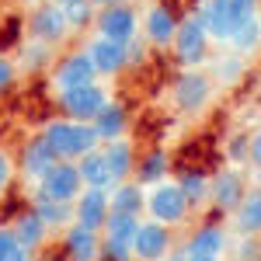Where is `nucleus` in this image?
I'll return each mask as SVG.
<instances>
[{
  "label": "nucleus",
  "instance_id": "nucleus-36",
  "mask_svg": "<svg viewBox=\"0 0 261 261\" xmlns=\"http://www.w3.org/2000/svg\"><path fill=\"white\" fill-rule=\"evenodd\" d=\"M24 244L18 241V233H14V226H0V261H11L18 254Z\"/></svg>",
  "mask_w": 261,
  "mask_h": 261
},
{
  "label": "nucleus",
  "instance_id": "nucleus-10",
  "mask_svg": "<svg viewBox=\"0 0 261 261\" xmlns=\"http://www.w3.org/2000/svg\"><path fill=\"white\" fill-rule=\"evenodd\" d=\"M56 164H60V157H56V150L49 146V140H45L42 133H35V136L24 140V146H21V153H18V171H21L24 181L39 185Z\"/></svg>",
  "mask_w": 261,
  "mask_h": 261
},
{
  "label": "nucleus",
  "instance_id": "nucleus-2",
  "mask_svg": "<svg viewBox=\"0 0 261 261\" xmlns=\"http://www.w3.org/2000/svg\"><path fill=\"white\" fill-rule=\"evenodd\" d=\"M209 32H205V24L199 21V14L192 11V14H181L178 21V35H174V45H171V53H174V60H178L181 70H199L202 63L209 60Z\"/></svg>",
  "mask_w": 261,
  "mask_h": 261
},
{
  "label": "nucleus",
  "instance_id": "nucleus-27",
  "mask_svg": "<svg viewBox=\"0 0 261 261\" xmlns=\"http://www.w3.org/2000/svg\"><path fill=\"white\" fill-rule=\"evenodd\" d=\"M56 45H49V42H39V39H28L24 45L18 49V66L21 73H39V70H53V63H56V53H53Z\"/></svg>",
  "mask_w": 261,
  "mask_h": 261
},
{
  "label": "nucleus",
  "instance_id": "nucleus-1",
  "mask_svg": "<svg viewBox=\"0 0 261 261\" xmlns=\"http://www.w3.org/2000/svg\"><path fill=\"white\" fill-rule=\"evenodd\" d=\"M42 136L49 140V146L56 150L60 161H81L84 153H91V150L101 146L91 122H77V119H66V115L49 119L42 125Z\"/></svg>",
  "mask_w": 261,
  "mask_h": 261
},
{
  "label": "nucleus",
  "instance_id": "nucleus-39",
  "mask_svg": "<svg viewBox=\"0 0 261 261\" xmlns=\"http://www.w3.org/2000/svg\"><path fill=\"white\" fill-rule=\"evenodd\" d=\"M247 164L251 167H261V129L251 133V150H247Z\"/></svg>",
  "mask_w": 261,
  "mask_h": 261
},
{
  "label": "nucleus",
  "instance_id": "nucleus-15",
  "mask_svg": "<svg viewBox=\"0 0 261 261\" xmlns=\"http://www.w3.org/2000/svg\"><path fill=\"white\" fill-rule=\"evenodd\" d=\"M35 188H42L49 199H56V202H77V195L84 192V178H81L77 161H60Z\"/></svg>",
  "mask_w": 261,
  "mask_h": 261
},
{
  "label": "nucleus",
  "instance_id": "nucleus-14",
  "mask_svg": "<svg viewBox=\"0 0 261 261\" xmlns=\"http://www.w3.org/2000/svg\"><path fill=\"white\" fill-rule=\"evenodd\" d=\"M84 49H87V56L94 63L98 77H119L122 70H129V45H122V42H115V39L91 35Z\"/></svg>",
  "mask_w": 261,
  "mask_h": 261
},
{
  "label": "nucleus",
  "instance_id": "nucleus-29",
  "mask_svg": "<svg viewBox=\"0 0 261 261\" xmlns=\"http://www.w3.org/2000/svg\"><path fill=\"white\" fill-rule=\"evenodd\" d=\"M53 4L63 11V18H66V24H70L73 35H77V32H87V28H94V14H98L94 0H53Z\"/></svg>",
  "mask_w": 261,
  "mask_h": 261
},
{
  "label": "nucleus",
  "instance_id": "nucleus-7",
  "mask_svg": "<svg viewBox=\"0 0 261 261\" xmlns=\"http://www.w3.org/2000/svg\"><path fill=\"white\" fill-rule=\"evenodd\" d=\"M213 98V81L202 70H181L171 84V101L181 115H199Z\"/></svg>",
  "mask_w": 261,
  "mask_h": 261
},
{
  "label": "nucleus",
  "instance_id": "nucleus-18",
  "mask_svg": "<svg viewBox=\"0 0 261 261\" xmlns=\"http://www.w3.org/2000/svg\"><path fill=\"white\" fill-rule=\"evenodd\" d=\"M230 220L237 237H261V185H247V195L241 199Z\"/></svg>",
  "mask_w": 261,
  "mask_h": 261
},
{
  "label": "nucleus",
  "instance_id": "nucleus-16",
  "mask_svg": "<svg viewBox=\"0 0 261 261\" xmlns=\"http://www.w3.org/2000/svg\"><path fill=\"white\" fill-rule=\"evenodd\" d=\"M112 216V188H84L73 202V223L105 230V223Z\"/></svg>",
  "mask_w": 261,
  "mask_h": 261
},
{
  "label": "nucleus",
  "instance_id": "nucleus-4",
  "mask_svg": "<svg viewBox=\"0 0 261 261\" xmlns=\"http://www.w3.org/2000/svg\"><path fill=\"white\" fill-rule=\"evenodd\" d=\"M195 14H199V21L205 24L209 39L226 42L237 24H244V21L251 18V14H258V11H254V7H241V4H233V0H202L199 7H195Z\"/></svg>",
  "mask_w": 261,
  "mask_h": 261
},
{
  "label": "nucleus",
  "instance_id": "nucleus-24",
  "mask_svg": "<svg viewBox=\"0 0 261 261\" xmlns=\"http://www.w3.org/2000/svg\"><path fill=\"white\" fill-rule=\"evenodd\" d=\"M11 226H14L18 241L24 244V247H32L35 254H39L42 247H45V241H49V233H53V230H49V226L42 223V216L35 213V209H21L18 216H14V223H11Z\"/></svg>",
  "mask_w": 261,
  "mask_h": 261
},
{
  "label": "nucleus",
  "instance_id": "nucleus-17",
  "mask_svg": "<svg viewBox=\"0 0 261 261\" xmlns=\"http://www.w3.org/2000/svg\"><path fill=\"white\" fill-rule=\"evenodd\" d=\"M60 251L66 261H98L101 258V230L70 223L60 237Z\"/></svg>",
  "mask_w": 261,
  "mask_h": 261
},
{
  "label": "nucleus",
  "instance_id": "nucleus-22",
  "mask_svg": "<svg viewBox=\"0 0 261 261\" xmlns=\"http://www.w3.org/2000/svg\"><path fill=\"white\" fill-rule=\"evenodd\" d=\"M146 185H140L136 178L112 185V213H129V216H143L146 213Z\"/></svg>",
  "mask_w": 261,
  "mask_h": 261
},
{
  "label": "nucleus",
  "instance_id": "nucleus-44",
  "mask_svg": "<svg viewBox=\"0 0 261 261\" xmlns=\"http://www.w3.org/2000/svg\"><path fill=\"white\" fill-rule=\"evenodd\" d=\"M42 261H66V258H63V251H60V254H56V258H42Z\"/></svg>",
  "mask_w": 261,
  "mask_h": 261
},
{
  "label": "nucleus",
  "instance_id": "nucleus-35",
  "mask_svg": "<svg viewBox=\"0 0 261 261\" xmlns=\"http://www.w3.org/2000/svg\"><path fill=\"white\" fill-rule=\"evenodd\" d=\"M247 150H251V133H233L226 140V157H230L233 167L237 164H247Z\"/></svg>",
  "mask_w": 261,
  "mask_h": 261
},
{
  "label": "nucleus",
  "instance_id": "nucleus-37",
  "mask_svg": "<svg viewBox=\"0 0 261 261\" xmlns=\"http://www.w3.org/2000/svg\"><path fill=\"white\" fill-rule=\"evenodd\" d=\"M14 171H18V161H11L7 150H0V192L14 181Z\"/></svg>",
  "mask_w": 261,
  "mask_h": 261
},
{
  "label": "nucleus",
  "instance_id": "nucleus-13",
  "mask_svg": "<svg viewBox=\"0 0 261 261\" xmlns=\"http://www.w3.org/2000/svg\"><path fill=\"white\" fill-rule=\"evenodd\" d=\"M24 28H28V39L49 42V45H60L66 35H73L70 24H66V18H63V11L56 7V4H39V7H32Z\"/></svg>",
  "mask_w": 261,
  "mask_h": 261
},
{
  "label": "nucleus",
  "instance_id": "nucleus-26",
  "mask_svg": "<svg viewBox=\"0 0 261 261\" xmlns=\"http://www.w3.org/2000/svg\"><path fill=\"white\" fill-rule=\"evenodd\" d=\"M77 167H81V178H84V188H112L115 185V174H112V167H108V161H105V150H91V153H84L81 161H77Z\"/></svg>",
  "mask_w": 261,
  "mask_h": 261
},
{
  "label": "nucleus",
  "instance_id": "nucleus-25",
  "mask_svg": "<svg viewBox=\"0 0 261 261\" xmlns=\"http://www.w3.org/2000/svg\"><path fill=\"white\" fill-rule=\"evenodd\" d=\"M171 178V153L164 150V146H153V150H146L136 164V181L146 185V188H153V185H161V181Z\"/></svg>",
  "mask_w": 261,
  "mask_h": 261
},
{
  "label": "nucleus",
  "instance_id": "nucleus-31",
  "mask_svg": "<svg viewBox=\"0 0 261 261\" xmlns=\"http://www.w3.org/2000/svg\"><path fill=\"white\" fill-rule=\"evenodd\" d=\"M143 216H129V213H112L108 223H105V230H101V237H108V241H125L133 244L136 237V230H140Z\"/></svg>",
  "mask_w": 261,
  "mask_h": 261
},
{
  "label": "nucleus",
  "instance_id": "nucleus-38",
  "mask_svg": "<svg viewBox=\"0 0 261 261\" xmlns=\"http://www.w3.org/2000/svg\"><path fill=\"white\" fill-rule=\"evenodd\" d=\"M146 53H150V45H146V39H133L129 42V66H143L146 63Z\"/></svg>",
  "mask_w": 261,
  "mask_h": 261
},
{
  "label": "nucleus",
  "instance_id": "nucleus-8",
  "mask_svg": "<svg viewBox=\"0 0 261 261\" xmlns=\"http://www.w3.org/2000/svg\"><path fill=\"white\" fill-rule=\"evenodd\" d=\"M108 101H112V94H108L105 84H87V87H73V91L56 94V108H60V115H66V119L94 122V115H98Z\"/></svg>",
  "mask_w": 261,
  "mask_h": 261
},
{
  "label": "nucleus",
  "instance_id": "nucleus-23",
  "mask_svg": "<svg viewBox=\"0 0 261 261\" xmlns=\"http://www.w3.org/2000/svg\"><path fill=\"white\" fill-rule=\"evenodd\" d=\"M226 251V230L220 223H199L185 241V254H220Z\"/></svg>",
  "mask_w": 261,
  "mask_h": 261
},
{
  "label": "nucleus",
  "instance_id": "nucleus-9",
  "mask_svg": "<svg viewBox=\"0 0 261 261\" xmlns=\"http://www.w3.org/2000/svg\"><path fill=\"white\" fill-rule=\"evenodd\" d=\"M247 195V178L241 174V167H220L209 178V202L220 216H233V209L241 205V199Z\"/></svg>",
  "mask_w": 261,
  "mask_h": 261
},
{
  "label": "nucleus",
  "instance_id": "nucleus-34",
  "mask_svg": "<svg viewBox=\"0 0 261 261\" xmlns=\"http://www.w3.org/2000/svg\"><path fill=\"white\" fill-rule=\"evenodd\" d=\"M18 77H21L18 60H11V56H0V98H4V94H11V91L18 87Z\"/></svg>",
  "mask_w": 261,
  "mask_h": 261
},
{
  "label": "nucleus",
  "instance_id": "nucleus-12",
  "mask_svg": "<svg viewBox=\"0 0 261 261\" xmlns=\"http://www.w3.org/2000/svg\"><path fill=\"white\" fill-rule=\"evenodd\" d=\"M171 247H174L171 226H164L157 220L140 223V230L133 237V254H136V261H167L171 258Z\"/></svg>",
  "mask_w": 261,
  "mask_h": 261
},
{
  "label": "nucleus",
  "instance_id": "nucleus-30",
  "mask_svg": "<svg viewBox=\"0 0 261 261\" xmlns=\"http://www.w3.org/2000/svg\"><path fill=\"white\" fill-rule=\"evenodd\" d=\"M174 181L181 185V192L188 195L192 209H199V205L209 202V178H205V171H199V167H181Z\"/></svg>",
  "mask_w": 261,
  "mask_h": 261
},
{
  "label": "nucleus",
  "instance_id": "nucleus-21",
  "mask_svg": "<svg viewBox=\"0 0 261 261\" xmlns=\"http://www.w3.org/2000/svg\"><path fill=\"white\" fill-rule=\"evenodd\" d=\"M94 133H98L101 143H112V140H122L125 136V129H129V108L119 105V101H108L105 108H101L98 115H94Z\"/></svg>",
  "mask_w": 261,
  "mask_h": 261
},
{
  "label": "nucleus",
  "instance_id": "nucleus-43",
  "mask_svg": "<svg viewBox=\"0 0 261 261\" xmlns=\"http://www.w3.org/2000/svg\"><path fill=\"white\" fill-rule=\"evenodd\" d=\"M28 4H32V7H39V4H53V0H28Z\"/></svg>",
  "mask_w": 261,
  "mask_h": 261
},
{
  "label": "nucleus",
  "instance_id": "nucleus-42",
  "mask_svg": "<svg viewBox=\"0 0 261 261\" xmlns=\"http://www.w3.org/2000/svg\"><path fill=\"white\" fill-rule=\"evenodd\" d=\"M233 4H241V7H254V11H258V0H233Z\"/></svg>",
  "mask_w": 261,
  "mask_h": 261
},
{
  "label": "nucleus",
  "instance_id": "nucleus-32",
  "mask_svg": "<svg viewBox=\"0 0 261 261\" xmlns=\"http://www.w3.org/2000/svg\"><path fill=\"white\" fill-rule=\"evenodd\" d=\"M98 261H136V254H133V244L101 237V258Z\"/></svg>",
  "mask_w": 261,
  "mask_h": 261
},
{
  "label": "nucleus",
  "instance_id": "nucleus-40",
  "mask_svg": "<svg viewBox=\"0 0 261 261\" xmlns=\"http://www.w3.org/2000/svg\"><path fill=\"white\" fill-rule=\"evenodd\" d=\"M185 261H223L220 254H185Z\"/></svg>",
  "mask_w": 261,
  "mask_h": 261
},
{
  "label": "nucleus",
  "instance_id": "nucleus-20",
  "mask_svg": "<svg viewBox=\"0 0 261 261\" xmlns=\"http://www.w3.org/2000/svg\"><path fill=\"white\" fill-rule=\"evenodd\" d=\"M101 150H105V161L112 167V174H115V185L119 181H129L136 178V164H140V153H136V146L133 140H112V143H101Z\"/></svg>",
  "mask_w": 261,
  "mask_h": 261
},
{
  "label": "nucleus",
  "instance_id": "nucleus-11",
  "mask_svg": "<svg viewBox=\"0 0 261 261\" xmlns=\"http://www.w3.org/2000/svg\"><path fill=\"white\" fill-rule=\"evenodd\" d=\"M178 14L164 4V0H157V4H150L146 11H143V28L140 35L146 39V45L150 49H171L174 45V35H178Z\"/></svg>",
  "mask_w": 261,
  "mask_h": 261
},
{
  "label": "nucleus",
  "instance_id": "nucleus-5",
  "mask_svg": "<svg viewBox=\"0 0 261 261\" xmlns=\"http://www.w3.org/2000/svg\"><path fill=\"white\" fill-rule=\"evenodd\" d=\"M140 28H143V14H136V7L129 0L125 4H112V7H98V14H94V35L115 39L122 45L140 39Z\"/></svg>",
  "mask_w": 261,
  "mask_h": 261
},
{
  "label": "nucleus",
  "instance_id": "nucleus-41",
  "mask_svg": "<svg viewBox=\"0 0 261 261\" xmlns=\"http://www.w3.org/2000/svg\"><path fill=\"white\" fill-rule=\"evenodd\" d=\"M112 4H125V0H94V7H112Z\"/></svg>",
  "mask_w": 261,
  "mask_h": 261
},
{
  "label": "nucleus",
  "instance_id": "nucleus-33",
  "mask_svg": "<svg viewBox=\"0 0 261 261\" xmlns=\"http://www.w3.org/2000/svg\"><path fill=\"white\" fill-rule=\"evenodd\" d=\"M244 70H247V66H244V56H226V60L216 66V81L213 84H237L244 77Z\"/></svg>",
  "mask_w": 261,
  "mask_h": 261
},
{
  "label": "nucleus",
  "instance_id": "nucleus-3",
  "mask_svg": "<svg viewBox=\"0 0 261 261\" xmlns=\"http://www.w3.org/2000/svg\"><path fill=\"white\" fill-rule=\"evenodd\" d=\"M146 213H150V220L164 223V226H181V223L192 216V202L188 195L181 192L178 181H161V185H153L150 192H146Z\"/></svg>",
  "mask_w": 261,
  "mask_h": 261
},
{
  "label": "nucleus",
  "instance_id": "nucleus-6",
  "mask_svg": "<svg viewBox=\"0 0 261 261\" xmlns=\"http://www.w3.org/2000/svg\"><path fill=\"white\" fill-rule=\"evenodd\" d=\"M49 84L53 91L63 94V91H73V87H87V84H98V70L87 56V49H77V53H66L53 63L49 70Z\"/></svg>",
  "mask_w": 261,
  "mask_h": 261
},
{
  "label": "nucleus",
  "instance_id": "nucleus-19",
  "mask_svg": "<svg viewBox=\"0 0 261 261\" xmlns=\"http://www.w3.org/2000/svg\"><path fill=\"white\" fill-rule=\"evenodd\" d=\"M28 209H35V213L42 216V223H45L49 230H60V233L73 223V202L49 199L42 188H32V195H28Z\"/></svg>",
  "mask_w": 261,
  "mask_h": 261
},
{
  "label": "nucleus",
  "instance_id": "nucleus-28",
  "mask_svg": "<svg viewBox=\"0 0 261 261\" xmlns=\"http://www.w3.org/2000/svg\"><path fill=\"white\" fill-rule=\"evenodd\" d=\"M226 45H230L237 56H251V53H258V49H261V14H251L244 24H237V28L230 32Z\"/></svg>",
  "mask_w": 261,
  "mask_h": 261
}]
</instances>
